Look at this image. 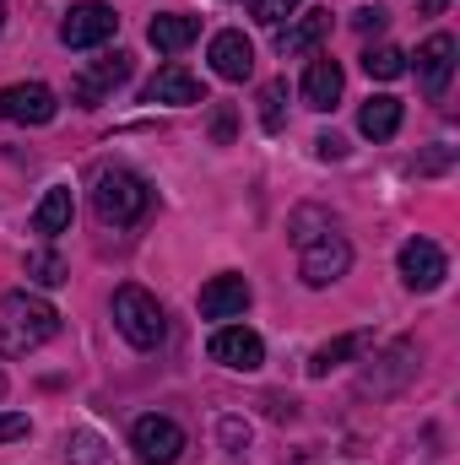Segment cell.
Returning <instances> with one entry per match:
<instances>
[{"instance_id":"obj_34","label":"cell","mask_w":460,"mask_h":465,"mask_svg":"<svg viewBox=\"0 0 460 465\" xmlns=\"http://www.w3.org/2000/svg\"><path fill=\"white\" fill-rule=\"evenodd\" d=\"M0 33H5V5H0Z\"/></svg>"},{"instance_id":"obj_30","label":"cell","mask_w":460,"mask_h":465,"mask_svg":"<svg viewBox=\"0 0 460 465\" xmlns=\"http://www.w3.org/2000/svg\"><path fill=\"white\" fill-rule=\"evenodd\" d=\"M223 444H228L233 455H238V450L249 444V428H244V422H233V417H228V422H223Z\"/></svg>"},{"instance_id":"obj_26","label":"cell","mask_w":460,"mask_h":465,"mask_svg":"<svg viewBox=\"0 0 460 465\" xmlns=\"http://www.w3.org/2000/svg\"><path fill=\"white\" fill-rule=\"evenodd\" d=\"M320 232H331V212H315V206H304V212H293V223H287V238L304 249V243H315Z\"/></svg>"},{"instance_id":"obj_17","label":"cell","mask_w":460,"mask_h":465,"mask_svg":"<svg viewBox=\"0 0 460 465\" xmlns=\"http://www.w3.org/2000/svg\"><path fill=\"white\" fill-rule=\"evenodd\" d=\"M195 33H201V22H195V16H179V11H163V16L146 22V44H152L157 54H179V49H190Z\"/></svg>"},{"instance_id":"obj_2","label":"cell","mask_w":460,"mask_h":465,"mask_svg":"<svg viewBox=\"0 0 460 465\" xmlns=\"http://www.w3.org/2000/svg\"><path fill=\"white\" fill-rule=\"evenodd\" d=\"M146 206H152V190L130 168H98L93 173V212H98V223L130 228V223L146 217Z\"/></svg>"},{"instance_id":"obj_27","label":"cell","mask_w":460,"mask_h":465,"mask_svg":"<svg viewBox=\"0 0 460 465\" xmlns=\"http://www.w3.org/2000/svg\"><path fill=\"white\" fill-rule=\"evenodd\" d=\"M304 0H255V22L260 27H282V16H293Z\"/></svg>"},{"instance_id":"obj_5","label":"cell","mask_w":460,"mask_h":465,"mask_svg":"<svg viewBox=\"0 0 460 465\" xmlns=\"http://www.w3.org/2000/svg\"><path fill=\"white\" fill-rule=\"evenodd\" d=\"M130 444H135L141 465H174L185 455V428L174 417H135Z\"/></svg>"},{"instance_id":"obj_16","label":"cell","mask_w":460,"mask_h":465,"mask_svg":"<svg viewBox=\"0 0 460 465\" xmlns=\"http://www.w3.org/2000/svg\"><path fill=\"white\" fill-rule=\"evenodd\" d=\"M342 87H346V76H342L336 60H325V54L309 60V76H304V104H309V109H320V114L336 109V104H342Z\"/></svg>"},{"instance_id":"obj_19","label":"cell","mask_w":460,"mask_h":465,"mask_svg":"<svg viewBox=\"0 0 460 465\" xmlns=\"http://www.w3.org/2000/svg\"><path fill=\"white\" fill-rule=\"evenodd\" d=\"M379 362H385V373H363V390H374V395H390V390H401V384L417 373V351L406 347V341L390 347Z\"/></svg>"},{"instance_id":"obj_9","label":"cell","mask_w":460,"mask_h":465,"mask_svg":"<svg viewBox=\"0 0 460 465\" xmlns=\"http://www.w3.org/2000/svg\"><path fill=\"white\" fill-rule=\"evenodd\" d=\"M125 82H130V54H125V49H115V54H104L98 65H87V71L71 82V98H76L82 109H98L115 87H125Z\"/></svg>"},{"instance_id":"obj_25","label":"cell","mask_w":460,"mask_h":465,"mask_svg":"<svg viewBox=\"0 0 460 465\" xmlns=\"http://www.w3.org/2000/svg\"><path fill=\"white\" fill-rule=\"evenodd\" d=\"M287 124V82H265L260 87V130H282Z\"/></svg>"},{"instance_id":"obj_31","label":"cell","mask_w":460,"mask_h":465,"mask_svg":"<svg viewBox=\"0 0 460 465\" xmlns=\"http://www.w3.org/2000/svg\"><path fill=\"white\" fill-rule=\"evenodd\" d=\"M315 152H320L325 163H336V157H346V141H342V135H320V141H315Z\"/></svg>"},{"instance_id":"obj_12","label":"cell","mask_w":460,"mask_h":465,"mask_svg":"<svg viewBox=\"0 0 460 465\" xmlns=\"http://www.w3.org/2000/svg\"><path fill=\"white\" fill-rule=\"evenodd\" d=\"M146 104H174V109H190V104H206V87L195 71H185L179 60H168L152 82H146Z\"/></svg>"},{"instance_id":"obj_7","label":"cell","mask_w":460,"mask_h":465,"mask_svg":"<svg viewBox=\"0 0 460 465\" xmlns=\"http://www.w3.org/2000/svg\"><path fill=\"white\" fill-rule=\"evenodd\" d=\"M445 276H450V260H445V249L434 238H406L401 243V282L412 292H434Z\"/></svg>"},{"instance_id":"obj_11","label":"cell","mask_w":460,"mask_h":465,"mask_svg":"<svg viewBox=\"0 0 460 465\" xmlns=\"http://www.w3.org/2000/svg\"><path fill=\"white\" fill-rule=\"evenodd\" d=\"M206 351H212V362H223L233 373H255V368L265 362V341H260L255 331H244V325H223Z\"/></svg>"},{"instance_id":"obj_21","label":"cell","mask_w":460,"mask_h":465,"mask_svg":"<svg viewBox=\"0 0 460 465\" xmlns=\"http://www.w3.org/2000/svg\"><path fill=\"white\" fill-rule=\"evenodd\" d=\"M363 347H368V336H363V331H357V336H336V341H325V347L309 357V379H325L331 368H342L346 357H352V351H363Z\"/></svg>"},{"instance_id":"obj_28","label":"cell","mask_w":460,"mask_h":465,"mask_svg":"<svg viewBox=\"0 0 460 465\" xmlns=\"http://www.w3.org/2000/svg\"><path fill=\"white\" fill-rule=\"evenodd\" d=\"M27 439V417L22 411H0V444H16Z\"/></svg>"},{"instance_id":"obj_29","label":"cell","mask_w":460,"mask_h":465,"mask_svg":"<svg viewBox=\"0 0 460 465\" xmlns=\"http://www.w3.org/2000/svg\"><path fill=\"white\" fill-rule=\"evenodd\" d=\"M385 22H390V16H385V11H379V5H363V11H357V16H352V27H357V33H379V27H385Z\"/></svg>"},{"instance_id":"obj_33","label":"cell","mask_w":460,"mask_h":465,"mask_svg":"<svg viewBox=\"0 0 460 465\" xmlns=\"http://www.w3.org/2000/svg\"><path fill=\"white\" fill-rule=\"evenodd\" d=\"M423 11H445V0H423Z\"/></svg>"},{"instance_id":"obj_35","label":"cell","mask_w":460,"mask_h":465,"mask_svg":"<svg viewBox=\"0 0 460 465\" xmlns=\"http://www.w3.org/2000/svg\"><path fill=\"white\" fill-rule=\"evenodd\" d=\"M0 395H5V373H0Z\"/></svg>"},{"instance_id":"obj_18","label":"cell","mask_w":460,"mask_h":465,"mask_svg":"<svg viewBox=\"0 0 460 465\" xmlns=\"http://www.w3.org/2000/svg\"><path fill=\"white\" fill-rule=\"evenodd\" d=\"M71 217H76L71 184H49V190H44V201H38V212H33V232L55 238V232H65V228H71Z\"/></svg>"},{"instance_id":"obj_14","label":"cell","mask_w":460,"mask_h":465,"mask_svg":"<svg viewBox=\"0 0 460 465\" xmlns=\"http://www.w3.org/2000/svg\"><path fill=\"white\" fill-rule=\"evenodd\" d=\"M249 309V282L244 276H212L206 287H201V314L206 320H238Z\"/></svg>"},{"instance_id":"obj_10","label":"cell","mask_w":460,"mask_h":465,"mask_svg":"<svg viewBox=\"0 0 460 465\" xmlns=\"http://www.w3.org/2000/svg\"><path fill=\"white\" fill-rule=\"evenodd\" d=\"M346 265H352V243H346L342 232H320L315 243H304V282H309V287L342 282Z\"/></svg>"},{"instance_id":"obj_32","label":"cell","mask_w":460,"mask_h":465,"mask_svg":"<svg viewBox=\"0 0 460 465\" xmlns=\"http://www.w3.org/2000/svg\"><path fill=\"white\" fill-rule=\"evenodd\" d=\"M212 135H217V146L233 141V109H217V114H212Z\"/></svg>"},{"instance_id":"obj_15","label":"cell","mask_w":460,"mask_h":465,"mask_svg":"<svg viewBox=\"0 0 460 465\" xmlns=\"http://www.w3.org/2000/svg\"><path fill=\"white\" fill-rule=\"evenodd\" d=\"M212 71L223 76V82H249V71H255V44L228 27V33H217L212 38Z\"/></svg>"},{"instance_id":"obj_6","label":"cell","mask_w":460,"mask_h":465,"mask_svg":"<svg viewBox=\"0 0 460 465\" xmlns=\"http://www.w3.org/2000/svg\"><path fill=\"white\" fill-rule=\"evenodd\" d=\"M60 114V98L44 82H11L0 87V119L5 124H49Z\"/></svg>"},{"instance_id":"obj_24","label":"cell","mask_w":460,"mask_h":465,"mask_svg":"<svg viewBox=\"0 0 460 465\" xmlns=\"http://www.w3.org/2000/svg\"><path fill=\"white\" fill-rule=\"evenodd\" d=\"M363 71H368L374 82H395V76H406V54H401L395 44H374V49L363 54Z\"/></svg>"},{"instance_id":"obj_1","label":"cell","mask_w":460,"mask_h":465,"mask_svg":"<svg viewBox=\"0 0 460 465\" xmlns=\"http://www.w3.org/2000/svg\"><path fill=\"white\" fill-rule=\"evenodd\" d=\"M60 331V314L33 298V292H5L0 298V357H27Z\"/></svg>"},{"instance_id":"obj_13","label":"cell","mask_w":460,"mask_h":465,"mask_svg":"<svg viewBox=\"0 0 460 465\" xmlns=\"http://www.w3.org/2000/svg\"><path fill=\"white\" fill-rule=\"evenodd\" d=\"M325 38H331V11H304V16H293L276 33V54L282 60H298V54H315Z\"/></svg>"},{"instance_id":"obj_8","label":"cell","mask_w":460,"mask_h":465,"mask_svg":"<svg viewBox=\"0 0 460 465\" xmlns=\"http://www.w3.org/2000/svg\"><path fill=\"white\" fill-rule=\"evenodd\" d=\"M450 76H455V38L450 33H434L423 49H417V87L428 104H439L450 93Z\"/></svg>"},{"instance_id":"obj_20","label":"cell","mask_w":460,"mask_h":465,"mask_svg":"<svg viewBox=\"0 0 460 465\" xmlns=\"http://www.w3.org/2000/svg\"><path fill=\"white\" fill-rule=\"evenodd\" d=\"M401 114H406L401 98H385V93H379V98H368V104L357 109V130H363L368 141H390V135L401 130Z\"/></svg>"},{"instance_id":"obj_23","label":"cell","mask_w":460,"mask_h":465,"mask_svg":"<svg viewBox=\"0 0 460 465\" xmlns=\"http://www.w3.org/2000/svg\"><path fill=\"white\" fill-rule=\"evenodd\" d=\"M65 460L71 465H115V455H109V444H104L93 428H76V433L65 439Z\"/></svg>"},{"instance_id":"obj_3","label":"cell","mask_w":460,"mask_h":465,"mask_svg":"<svg viewBox=\"0 0 460 465\" xmlns=\"http://www.w3.org/2000/svg\"><path fill=\"white\" fill-rule=\"evenodd\" d=\"M115 325H119V336H125L135 351L163 347V336H168L163 303H157L146 287H119L115 292Z\"/></svg>"},{"instance_id":"obj_22","label":"cell","mask_w":460,"mask_h":465,"mask_svg":"<svg viewBox=\"0 0 460 465\" xmlns=\"http://www.w3.org/2000/svg\"><path fill=\"white\" fill-rule=\"evenodd\" d=\"M22 271H27L33 287H65V282H71V271H65V260H60L55 249H33Z\"/></svg>"},{"instance_id":"obj_4","label":"cell","mask_w":460,"mask_h":465,"mask_svg":"<svg viewBox=\"0 0 460 465\" xmlns=\"http://www.w3.org/2000/svg\"><path fill=\"white\" fill-rule=\"evenodd\" d=\"M115 33H119V11L104 5V0H82V5H71L65 22H60V44H65V49H98V44H109Z\"/></svg>"}]
</instances>
